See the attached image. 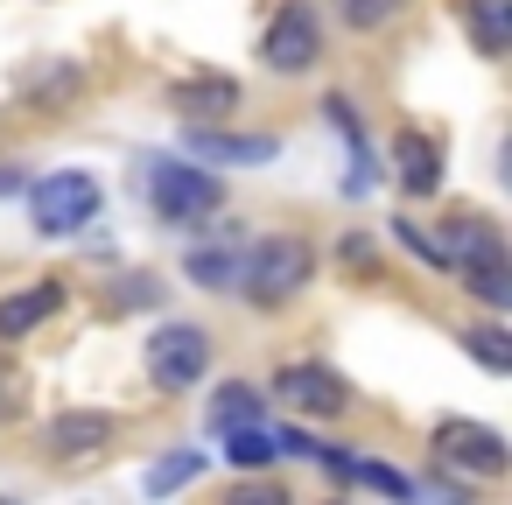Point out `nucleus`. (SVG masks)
I'll return each instance as SVG.
<instances>
[{
    "instance_id": "16",
    "label": "nucleus",
    "mask_w": 512,
    "mask_h": 505,
    "mask_svg": "<svg viewBox=\"0 0 512 505\" xmlns=\"http://www.w3.org/2000/svg\"><path fill=\"white\" fill-rule=\"evenodd\" d=\"M239 267H246V253H232V246H197L183 274H190L197 288H239Z\"/></svg>"
},
{
    "instance_id": "4",
    "label": "nucleus",
    "mask_w": 512,
    "mask_h": 505,
    "mask_svg": "<svg viewBox=\"0 0 512 505\" xmlns=\"http://www.w3.org/2000/svg\"><path fill=\"white\" fill-rule=\"evenodd\" d=\"M141 365H148V386H155V393H183V386L204 379V365H211V337H204L197 323H162V330L148 337Z\"/></svg>"
},
{
    "instance_id": "21",
    "label": "nucleus",
    "mask_w": 512,
    "mask_h": 505,
    "mask_svg": "<svg viewBox=\"0 0 512 505\" xmlns=\"http://www.w3.org/2000/svg\"><path fill=\"white\" fill-rule=\"evenodd\" d=\"M344 484H372V491H386V498H414V477L393 470V463H344Z\"/></svg>"
},
{
    "instance_id": "15",
    "label": "nucleus",
    "mask_w": 512,
    "mask_h": 505,
    "mask_svg": "<svg viewBox=\"0 0 512 505\" xmlns=\"http://www.w3.org/2000/svg\"><path fill=\"white\" fill-rule=\"evenodd\" d=\"M505 246H498V232L484 225V218H449V239H442V260H456V267H477V260H498Z\"/></svg>"
},
{
    "instance_id": "19",
    "label": "nucleus",
    "mask_w": 512,
    "mask_h": 505,
    "mask_svg": "<svg viewBox=\"0 0 512 505\" xmlns=\"http://www.w3.org/2000/svg\"><path fill=\"white\" fill-rule=\"evenodd\" d=\"M463 351H470L484 372H512V337H505L498 323H470V330H463Z\"/></svg>"
},
{
    "instance_id": "25",
    "label": "nucleus",
    "mask_w": 512,
    "mask_h": 505,
    "mask_svg": "<svg viewBox=\"0 0 512 505\" xmlns=\"http://www.w3.org/2000/svg\"><path fill=\"white\" fill-rule=\"evenodd\" d=\"M323 120H330L344 141H358V113H351V99H344V92H330V99H323Z\"/></svg>"
},
{
    "instance_id": "1",
    "label": "nucleus",
    "mask_w": 512,
    "mask_h": 505,
    "mask_svg": "<svg viewBox=\"0 0 512 505\" xmlns=\"http://www.w3.org/2000/svg\"><path fill=\"white\" fill-rule=\"evenodd\" d=\"M309 274H316V246H309V239H295V232H281V239H260V246L246 253L239 288H246L260 309H281L288 295H302V288H309Z\"/></svg>"
},
{
    "instance_id": "10",
    "label": "nucleus",
    "mask_w": 512,
    "mask_h": 505,
    "mask_svg": "<svg viewBox=\"0 0 512 505\" xmlns=\"http://www.w3.org/2000/svg\"><path fill=\"white\" fill-rule=\"evenodd\" d=\"M393 176L407 197H435L442 190V141L421 134V127H400L393 134Z\"/></svg>"
},
{
    "instance_id": "7",
    "label": "nucleus",
    "mask_w": 512,
    "mask_h": 505,
    "mask_svg": "<svg viewBox=\"0 0 512 505\" xmlns=\"http://www.w3.org/2000/svg\"><path fill=\"white\" fill-rule=\"evenodd\" d=\"M435 456H442V463H456V470H470V477H491V484L512 470L505 435H498V428H484V421H442V428H435Z\"/></svg>"
},
{
    "instance_id": "17",
    "label": "nucleus",
    "mask_w": 512,
    "mask_h": 505,
    "mask_svg": "<svg viewBox=\"0 0 512 505\" xmlns=\"http://www.w3.org/2000/svg\"><path fill=\"white\" fill-rule=\"evenodd\" d=\"M281 449H274V435L267 428H253V421H239V428H225V463L232 470H267Z\"/></svg>"
},
{
    "instance_id": "13",
    "label": "nucleus",
    "mask_w": 512,
    "mask_h": 505,
    "mask_svg": "<svg viewBox=\"0 0 512 505\" xmlns=\"http://www.w3.org/2000/svg\"><path fill=\"white\" fill-rule=\"evenodd\" d=\"M456 22H463V36H470L477 57H505V43H512V0H456Z\"/></svg>"
},
{
    "instance_id": "20",
    "label": "nucleus",
    "mask_w": 512,
    "mask_h": 505,
    "mask_svg": "<svg viewBox=\"0 0 512 505\" xmlns=\"http://www.w3.org/2000/svg\"><path fill=\"white\" fill-rule=\"evenodd\" d=\"M239 421H260V393L239 386V379H225L211 393V428H239Z\"/></svg>"
},
{
    "instance_id": "6",
    "label": "nucleus",
    "mask_w": 512,
    "mask_h": 505,
    "mask_svg": "<svg viewBox=\"0 0 512 505\" xmlns=\"http://www.w3.org/2000/svg\"><path fill=\"white\" fill-rule=\"evenodd\" d=\"M274 400H281L288 414L330 421V414H344V407H351V386H344L330 365H316V358H295V365H281V372H274Z\"/></svg>"
},
{
    "instance_id": "18",
    "label": "nucleus",
    "mask_w": 512,
    "mask_h": 505,
    "mask_svg": "<svg viewBox=\"0 0 512 505\" xmlns=\"http://www.w3.org/2000/svg\"><path fill=\"white\" fill-rule=\"evenodd\" d=\"M456 274H463V288H470L477 302L512 309V267H505V253H498V260H477V267H456Z\"/></svg>"
},
{
    "instance_id": "23",
    "label": "nucleus",
    "mask_w": 512,
    "mask_h": 505,
    "mask_svg": "<svg viewBox=\"0 0 512 505\" xmlns=\"http://www.w3.org/2000/svg\"><path fill=\"white\" fill-rule=\"evenodd\" d=\"M337 15H344V29H386L400 15V0H337Z\"/></svg>"
},
{
    "instance_id": "27",
    "label": "nucleus",
    "mask_w": 512,
    "mask_h": 505,
    "mask_svg": "<svg viewBox=\"0 0 512 505\" xmlns=\"http://www.w3.org/2000/svg\"><path fill=\"white\" fill-rule=\"evenodd\" d=\"M15 190H29V176L22 169H0V197H15Z\"/></svg>"
},
{
    "instance_id": "9",
    "label": "nucleus",
    "mask_w": 512,
    "mask_h": 505,
    "mask_svg": "<svg viewBox=\"0 0 512 505\" xmlns=\"http://www.w3.org/2000/svg\"><path fill=\"white\" fill-rule=\"evenodd\" d=\"M239 78H225V71H190V78H176L169 85V113H183V120H225V113H239Z\"/></svg>"
},
{
    "instance_id": "11",
    "label": "nucleus",
    "mask_w": 512,
    "mask_h": 505,
    "mask_svg": "<svg viewBox=\"0 0 512 505\" xmlns=\"http://www.w3.org/2000/svg\"><path fill=\"white\" fill-rule=\"evenodd\" d=\"M190 155H204V162H232V169H260V162H274V134H232V127L190 120Z\"/></svg>"
},
{
    "instance_id": "3",
    "label": "nucleus",
    "mask_w": 512,
    "mask_h": 505,
    "mask_svg": "<svg viewBox=\"0 0 512 505\" xmlns=\"http://www.w3.org/2000/svg\"><path fill=\"white\" fill-rule=\"evenodd\" d=\"M148 197H155L162 225H204V218H218L225 183L211 169H190V162H155L148 169Z\"/></svg>"
},
{
    "instance_id": "22",
    "label": "nucleus",
    "mask_w": 512,
    "mask_h": 505,
    "mask_svg": "<svg viewBox=\"0 0 512 505\" xmlns=\"http://www.w3.org/2000/svg\"><path fill=\"white\" fill-rule=\"evenodd\" d=\"M197 470H204V456H162V463H155L141 484L162 498V491H183V484H197Z\"/></svg>"
},
{
    "instance_id": "26",
    "label": "nucleus",
    "mask_w": 512,
    "mask_h": 505,
    "mask_svg": "<svg viewBox=\"0 0 512 505\" xmlns=\"http://www.w3.org/2000/svg\"><path fill=\"white\" fill-rule=\"evenodd\" d=\"M141 302H155V281L148 274H127V288H113V309H141Z\"/></svg>"
},
{
    "instance_id": "5",
    "label": "nucleus",
    "mask_w": 512,
    "mask_h": 505,
    "mask_svg": "<svg viewBox=\"0 0 512 505\" xmlns=\"http://www.w3.org/2000/svg\"><path fill=\"white\" fill-rule=\"evenodd\" d=\"M316 57H323V29H316V15L302 0H288L260 36V64L281 71V78H302V71H316Z\"/></svg>"
},
{
    "instance_id": "14",
    "label": "nucleus",
    "mask_w": 512,
    "mask_h": 505,
    "mask_svg": "<svg viewBox=\"0 0 512 505\" xmlns=\"http://www.w3.org/2000/svg\"><path fill=\"white\" fill-rule=\"evenodd\" d=\"M85 92V71L78 64H64V57H50L29 85H22V99H29V113H64L71 99Z\"/></svg>"
},
{
    "instance_id": "24",
    "label": "nucleus",
    "mask_w": 512,
    "mask_h": 505,
    "mask_svg": "<svg viewBox=\"0 0 512 505\" xmlns=\"http://www.w3.org/2000/svg\"><path fill=\"white\" fill-rule=\"evenodd\" d=\"M22 407H29L22 372H8V365H0V428H8V421H22Z\"/></svg>"
},
{
    "instance_id": "8",
    "label": "nucleus",
    "mask_w": 512,
    "mask_h": 505,
    "mask_svg": "<svg viewBox=\"0 0 512 505\" xmlns=\"http://www.w3.org/2000/svg\"><path fill=\"white\" fill-rule=\"evenodd\" d=\"M113 435H120V421H113L106 407H64V414L50 421L43 449H50L57 463H78V456H99V449H106Z\"/></svg>"
},
{
    "instance_id": "2",
    "label": "nucleus",
    "mask_w": 512,
    "mask_h": 505,
    "mask_svg": "<svg viewBox=\"0 0 512 505\" xmlns=\"http://www.w3.org/2000/svg\"><path fill=\"white\" fill-rule=\"evenodd\" d=\"M99 204H106V190H99V176H85V169H57V176L29 183V225H36L43 239L85 232V225L99 218Z\"/></svg>"
},
{
    "instance_id": "12",
    "label": "nucleus",
    "mask_w": 512,
    "mask_h": 505,
    "mask_svg": "<svg viewBox=\"0 0 512 505\" xmlns=\"http://www.w3.org/2000/svg\"><path fill=\"white\" fill-rule=\"evenodd\" d=\"M57 309H64V281H29V288H15V295H0V344L29 337V330L50 323Z\"/></svg>"
}]
</instances>
